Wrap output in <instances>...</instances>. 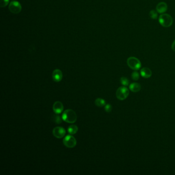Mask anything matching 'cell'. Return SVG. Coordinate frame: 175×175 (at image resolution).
I'll use <instances>...</instances> for the list:
<instances>
[{
  "label": "cell",
  "instance_id": "d6986e66",
  "mask_svg": "<svg viewBox=\"0 0 175 175\" xmlns=\"http://www.w3.org/2000/svg\"><path fill=\"white\" fill-rule=\"evenodd\" d=\"M9 2V0H1L0 1V2H1L0 6L1 7H6V6H7Z\"/></svg>",
  "mask_w": 175,
  "mask_h": 175
},
{
  "label": "cell",
  "instance_id": "4fadbf2b",
  "mask_svg": "<svg viewBox=\"0 0 175 175\" xmlns=\"http://www.w3.org/2000/svg\"><path fill=\"white\" fill-rule=\"evenodd\" d=\"M78 130V127L75 125H71L68 128V132L71 134H75Z\"/></svg>",
  "mask_w": 175,
  "mask_h": 175
},
{
  "label": "cell",
  "instance_id": "7402d4cb",
  "mask_svg": "<svg viewBox=\"0 0 175 175\" xmlns=\"http://www.w3.org/2000/svg\"><path fill=\"white\" fill-rule=\"evenodd\" d=\"M13 1H16V0H13Z\"/></svg>",
  "mask_w": 175,
  "mask_h": 175
},
{
  "label": "cell",
  "instance_id": "44dd1931",
  "mask_svg": "<svg viewBox=\"0 0 175 175\" xmlns=\"http://www.w3.org/2000/svg\"><path fill=\"white\" fill-rule=\"evenodd\" d=\"M171 49L173 51H175V40L171 45Z\"/></svg>",
  "mask_w": 175,
  "mask_h": 175
},
{
  "label": "cell",
  "instance_id": "7a4b0ae2",
  "mask_svg": "<svg viewBox=\"0 0 175 175\" xmlns=\"http://www.w3.org/2000/svg\"><path fill=\"white\" fill-rule=\"evenodd\" d=\"M159 21L162 26L169 27L173 24V19L169 14H162L159 16Z\"/></svg>",
  "mask_w": 175,
  "mask_h": 175
},
{
  "label": "cell",
  "instance_id": "9c48e42d",
  "mask_svg": "<svg viewBox=\"0 0 175 175\" xmlns=\"http://www.w3.org/2000/svg\"><path fill=\"white\" fill-rule=\"evenodd\" d=\"M53 110L54 112L57 114H60L63 112L64 110L63 104L60 101H56L53 105Z\"/></svg>",
  "mask_w": 175,
  "mask_h": 175
},
{
  "label": "cell",
  "instance_id": "5b68a950",
  "mask_svg": "<svg viewBox=\"0 0 175 175\" xmlns=\"http://www.w3.org/2000/svg\"><path fill=\"white\" fill-rule=\"evenodd\" d=\"M63 144L68 148H73L77 144L75 138L71 135H67L63 139Z\"/></svg>",
  "mask_w": 175,
  "mask_h": 175
},
{
  "label": "cell",
  "instance_id": "8fae6325",
  "mask_svg": "<svg viewBox=\"0 0 175 175\" xmlns=\"http://www.w3.org/2000/svg\"><path fill=\"white\" fill-rule=\"evenodd\" d=\"M141 75H142V77L144 78H149L151 77L152 75V73L151 71V69L147 68V67H144L142 68L141 70Z\"/></svg>",
  "mask_w": 175,
  "mask_h": 175
},
{
  "label": "cell",
  "instance_id": "ba28073f",
  "mask_svg": "<svg viewBox=\"0 0 175 175\" xmlns=\"http://www.w3.org/2000/svg\"><path fill=\"white\" fill-rule=\"evenodd\" d=\"M52 77L53 81L56 82H59L61 81L62 78H63V73L61 71V70L59 69H56L53 70V74H52Z\"/></svg>",
  "mask_w": 175,
  "mask_h": 175
},
{
  "label": "cell",
  "instance_id": "2e32d148",
  "mask_svg": "<svg viewBox=\"0 0 175 175\" xmlns=\"http://www.w3.org/2000/svg\"><path fill=\"white\" fill-rule=\"evenodd\" d=\"M149 16H150V18L152 19H154V20L157 19L158 18V12H157V10L156 11L155 10H151L149 14Z\"/></svg>",
  "mask_w": 175,
  "mask_h": 175
},
{
  "label": "cell",
  "instance_id": "e0dca14e",
  "mask_svg": "<svg viewBox=\"0 0 175 175\" xmlns=\"http://www.w3.org/2000/svg\"><path fill=\"white\" fill-rule=\"evenodd\" d=\"M120 82L124 86H128L129 85V83L128 79L125 77L121 78V79H120Z\"/></svg>",
  "mask_w": 175,
  "mask_h": 175
},
{
  "label": "cell",
  "instance_id": "8992f818",
  "mask_svg": "<svg viewBox=\"0 0 175 175\" xmlns=\"http://www.w3.org/2000/svg\"><path fill=\"white\" fill-rule=\"evenodd\" d=\"M9 9L11 12L14 14H18L21 11L22 6L19 2L14 1L10 2L9 5Z\"/></svg>",
  "mask_w": 175,
  "mask_h": 175
},
{
  "label": "cell",
  "instance_id": "52a82bcc",
  "mask_svg": "<svg viewBox=\"0 0 175 175\" xmlns=\"http://www.w3.org/2000/svg\"><path fill=\"white\" fill-rule=\"evenodd\" d=\"M65 129L62 127H55L53 130V134L57 138L61 139L63 138L65 136Z\"/></svg>",
  "mask_w": 175,
  "mask_h": 175
},
{
  "label": "cell",
  "instance_id": "3957f363",
  "mask_svg": "<svg viewBox=\"0 0 175 175\" xmlns=\"http://www.w3.org/2000/svg\"><path fill=\"white\" fill-rule=\"evenodd\" d=\"M127 63L128 66L131 69L134 70H138L141 67V63L138 58L134 57H131L128 58Z\"/></svg>",
  "mask_w": 175,
  "mask_h": 175
},
{
  "label": "cell",
  "instance_id": "9a60e30c",
  "mask_svg": "<svg viewBox=\"0 0 175 175\" xmlns=\"http://www.w3.org/2000/svg\"><path fill=\"white\" fill-rule=\"evenodd\" d=\"M58 114H55V115H54L53 117H52V119L53 120V122L55 123L56 124H61L62 123V119H61V117Z\"/></svg>",
  "mask_w": 175,
  "mask_h": 175
},
{
  "label": "cell",
  "instance_id": "7c38bea8",
  "mask_svg": "<svg viewBox=\"0 0 175 175\" xmlns=\"http://www.w3.org/2000/svg\"><path fill=\"white\" fill-rule=\"evenodd\" d=\"M140 84L138 83H132L129 85V90L134 92H137L141 90Z\"/></svg>",
  "mask_w": 175,
  "mask_h": 175
},
{
  "label": "cell",
  "instance_id": "ffe728a7",
  "mask_svg": "<svg viewBox=\"0 0 175 175\" xmlns=\"http://www.w3.org/2000/svg\"><path fill=\"white\" fill-rule=\"evenodd\" d=\"M105 112H110L112 110V106L110 104H106L104 107Z\"/></svg>",
  "mask_w": 175,
  "mask_h": 175
},
{
  "label": "cell",
  "instance_id": "ac0fdd59",
  "mask_svg": "<svg viewBox=\"0 0 175 175\" xmlns=\"http://www.w3.org/2000/svg\"><path fill=\"white\" fill-rule=\"evenodd\" d=\"M140 78V75L137 71H134L132 74V78L134 81H137Z\"/></svg>",
  "mask_w": 175,
  "mask_h": 175
},
{
  "label": "cell",
  "instance_id": "6da1fadb",
  "mask_svg": "<svg viewBox=\"0 0 175 175\" xmlns=\"http://www.w3.org/2000/svg\"><path fill=\"white\" fill-rule=\"evenodd\" d=\"M62 118L65 122L68 123H73L76 122L77 119V116L74 110L68 109L63 112Z\"/></svg>",
  "mask_w": 175,
  "mask_h": 175
},
{
  "label": "cell",
  "instance_id": "30bf717a",
  "mask_svg": "<svg viewBox=\"0 0 175 175\" xmlns=\"http://www.w3.org/2000/svg\"><path fill=\"white\" fill-rule=\"evenodd\" d=\"M167 10V4L165 2H160L156 6V10L159 14H163L166 12Z\"/></svg>",
  "mask_w": 175,
  "mask_h": 175
},
{
  "label": "cell",
  "instance_id": "277c9868",
  "mask_svg": "<svg viewBox=\"0 0 175 175\" xmlns=\"http://www.w3.org/2000/svg\"><path fill=\"white\" fill-rule=\"evenodd\" d=\"M129 94V90L125 86L118 88L116 92V97L119 100H124L128 97Z\"/></svg>",
  "mask_w": 175,
  "mask_h": 175
},
{
  "label": "cell",
  "instance_id": "5bb4252c",
  "mask_svg": "<svg viewBox=\"0 0 175 175\" xmlns=\"http://www.w3.org/2000/svg\"><path fill=\"white\" fill-rule=\"evenodd\" d=\"M95 103L96 106H98V107H100L105 106L106 105L105 101L104 99H101V98L97 99L95 101Z\"/></svg>",
  "mask_w": 175,
  "mask_h": 175
}]
</instances>
